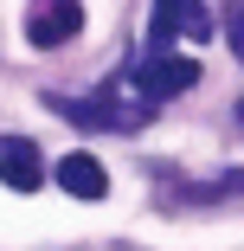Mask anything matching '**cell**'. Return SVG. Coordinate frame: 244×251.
<instances>
[{
	"mask_svg": "<svg viewBox=\"0 0 244 251\" xmlns=\"http://www.w3.org/2000/svg\"><path fill=\"white\" fill-rule=\"evenodd\" d=\"M77 26H84V7H77V0H39V13L26 20V39L39 45V52H52V45L77 39Z\"/></svg>",
	"mask_w": 244,
	"mask_h": 251,
	"instance_id": "obj_1",
	"label": "cell"
},
{
	"mask_svg": "<svg viewBox=\"0 0 244 251\" xmlns=\"http://www.w3.org/2000/svg\"><path fill=\"white\" fill-rule=\"evenodd\" d=\"M0 180H7L13 193H39L45 187V155L26 135H0Z\"/></svg>",
	"mask_w": 244,
	"mask_h": 251,
	"instance_id": "obj_2",
	"label": "cell"
},
{
	"mask_svg": "<svg viewBox=\"0 0 244 251\" xmlns=\"http://www.w3.org/2000/svg\"><path fill=\"white\" fill-rule=\"evenodd\" d=\"M193 77H200V65H193V58H174V52H155L148 65H141V97H148V103H167V97L193 90Z\"/></svg>",
	"mask_w": 244,
	"mask_h": 251,
	"instance_id": "obj_3",
	"label": "cell"
},
{
	"mask_svg": "<svg viewBox=\"0 0 244 251\" xmlns=\"http://www.w3.org/2000/svg\"><path fill=\"white\" fill-rule=\"evenodd\" d=\"M58 187L71 193V200H103L110 193V174H103V161H96V155H84V148H77V155H58Z\"/></svg>",
	"mask_w": 244,
	"mask_h": 251,
	"instance_id": "obj_4",
	"label": "cell"
},
{
	"mask_svg": "<svg viewBox=\"0 0 244 251\" xmlns=\"http://www.w3.org/2000/svg\"><path fill=\"white\" fill-rule=\"evenodd\" d=\"M225 45H231V58H244V7L225 13Z\"/></svg>",
	"mask_w": 244,
	"mask_h": 251,
	"instance_id": "obj_5",
	"label": "cell"
},
{
	"mask_svg": "<svg viewBox=\"0 0 244 251\" xmlns=\"http://www.w3.org/2000/svg\"><path fill=\"white\" fill-rule=\"evenodd\" d=\"M238 116H244V103H238Z\"/></svg>",
	"mask_w": 244,
	"mask_h": 251,
	"instance_id": "obj_6",
	"label": "cell"
}]
</instances>
